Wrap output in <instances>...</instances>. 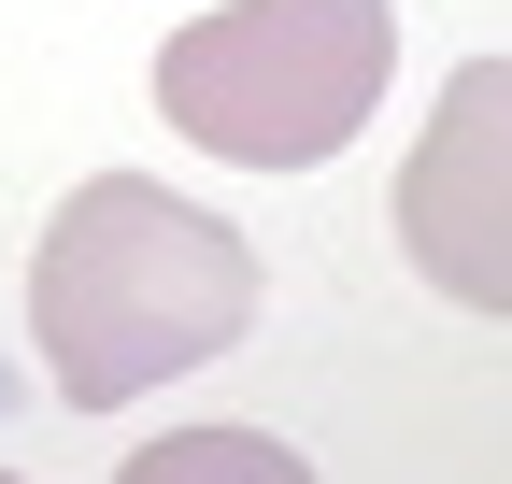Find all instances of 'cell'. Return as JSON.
I'll list each match as a JSON object with an SVG mask.
<instances>
[{"label": "cell", "instance_id": "cell-2", "mask_svg": "<svg viewBox=\"0 0 512 484\" xmlns=\"http://www.w3.org/2000/svg\"><path fill=\"white\" fill-rule=\"evenodd\" d=\"M384 57H399V15L384 0H228V15L157 43V114L200 157L242 171H313L370 129Z\"/></svg>", "mask_w": 512, "mask_h": 484}, {"label": "cell", "instance_id": "cell-4", "mask_svg": "<svg viewBox=\"0 0 512 484\" xmlns=\"http://www.w3.org/2000/svg\"><path fill=\"white\" fill-rule=\"evenodd\" d=\"M200 470H256V484H285L299 456H271V442H242V428H185V442H157V456H143V484H200Z\"/></svg>", "mask_w": 512, "mask_h": 484}, {"label": "cell", "instance_id": "cell-3", "mask_svg": "<svg viewBox=\"0 0 512 484\" xmlns=\"http://www.w3.org/2000/svg\"><path fill=\"white\" fill-rule=\"evenodd\" d=\"M399 242L441 299L470 314H512V57H470L441 86L427 143L399 171Z\"/></svg>", "mask_w": 512, "mask_h": 484}, {"label": "cell", "instance_id": "cell-1", "mask_svg": "<svg viewBox=\"0 0 512 484\" xmlns=\"http://www.w3.org/2000/svg\"><path fill=\"white\" fill-rule=\"evenodd\" d=\"M29 328H43L57 399L114 413V399L200 371L256 328V257L228 214L143 186V171H100V186L57 200L43 257H29Z\"/></svg>", "mask_w": 512, "mask_h": 484}]
</instances>
